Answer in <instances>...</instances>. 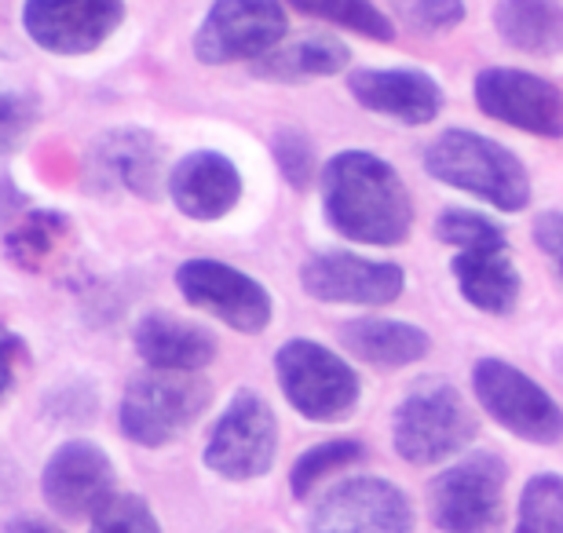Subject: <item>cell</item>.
<instances>
[{
    "instance_id": "6da1fadb",
    "label": "cell",
    "mask_w": 563,
    "mask_h": 533,
    "mask_svg": "<svg viewBox=\"0 0 563 533\" xmlns=\"http://www.w3.org/2000/svg\"><path fill=\"white\" fill-rule=\"evenodd\" d=\"M322 215L336 234L358 245L391 248L413 231V198L396 165L369 151H341L319 176Z\"/></svg>"
},
{
    "instance_id": "7a4b0ae2",
    "label": "cell",
    "mask_w": 563,
    "mask_h": 533,
    "mask_svg": "<svg viewBox=\"0 0 563 533\" xmlns=\"http://www.w3.org/2000/svg\"><path fill=\"white\" fill-rule=\"evenodd\" d=\"M424 173L443 187L479 198L498 212L531 206V173L509 146L472 129H446L424 146Z\"/></svg>"
},
{
    "instance_id": "3957f363",
    "label": "cell",
    "mask_w": 563,
    "mask_h": 533,
    "mask_svg": "<svg viewBox=\"0 0 563 533\" xmlns=\"http://www.w3.org/2000/svg\"><path fill=\"white\" fill-rule=\"evenodd\" d=\"M476 435V413L465 402V395L443 377L418 380L391 413V446L402 460L418 464V468L457 457Z\"/></svg>"
},
{
    "instance_id": "277c9868",
    "label": "cell",
    "mask_w": 563,
    "mask_h": 533,
    "mask_svg": "<svg viewBox=\"0 0 563 533\" xmlns=\"http://www.w3.org/2000/svg\"><path fill=\"white\" fill-rule=\"evenodd\" d=\"M275 377L286 402L311 424H341L363 399L352 362L308 336H292L275 351Z\"/></svg>"
},
{
    "instance_id": "5b68a950",
    "label": "cell",
    "mask_w": 563,
    "mask_h": 533,
    "mask_svg": "<svg viewBox=\"0 0 563 533\" xmlns=\"http://www.w3.org/2000/svg\"><path fill=\"white\" fill-rule=\"evenodd\" d=\"M212 388L195 373H143L125 388L118 406V427L143 449H162L206 413Z\"/></svg>"
},
{
    "instance_id": "8992f818",
    "label": "cell",
    "mask_w": 563,
    "mask_h": 533,
    "mask_svg": "<svg viewBox=\"0 0 563 533\" xmlns=\"http://www.w3.org/2000/svg\"><path fill=\"white\" fill-rule=\"evenodd\" d=\"M509 464L498 453H465L428 482V512L443 533H501Z\"/></svg>"
},
{
    "instance_id": "52a82bcc",
    "label": "cell",
    "mask_w": 563,
    "mask_h": 533,
    "mask_svg": "<svg viewBox=\"0 0 563 533\" xmlns=\"http://www.w3.org/2000/svg\"><path fill=\"white\" fill-rule=\"evenodd\" d=\"M472 395L483 406V413L498 421L509 435L534 442V446L563 442V406L512 362L479 358L472 366Z\"/></svg>"
},
{
    "instance_id": "ba28073f",
    "label": "cell",
    "mask_w": 563,
    "mask_h": 533,
    "mask_svg": "<svg viewBox=\"0 0 563 533\" xmlns=\"http://www.w3.org/2000/svg\"><path fill=\"white\" fill-rule=\"evenodd\" d=\"M278 421L275 410L256 391H234L223 413L212 424L201 460L212 475L228 482H253L275 468Z\"/></svg>"
},
{
    "instance_id": "9c48e42d",
    "label": "cell",
    "mask_w": 563,
    "mask_h": 533,
    "mask_svg": "<svg viewBox=\"0 0 563 533\" xmlns=\"http://www.w3.org/2000/svg\"><path fill=\"white\" fill-rule=\"evenodd\" d=\"M176 289L195 311L223 322L234 333L256 336L275 319V300L264 281L212 256L184 259L176 267Z\"/></svg>"
},
{
    "instance_id": "30bf717a",
    "label": "cell",
    "mask_w": 563,
    "mask_h": 533,
    "mask_svg": "<svg viewBox=\"0 0 563 533\" xmlns=\"http://www.w3.org/2000/svg\"><path fill=\"white\" fill-rule=\"evenodd\" d=\"M286 0H212L195 33V55L206 66L261 63L286 41Z\"/></svg>"
},
{
    "instance_id": "8fae6325",
    "label": "cell",
    "mask_w": 563,
    "mask_h": 533,
    "mask_svg": "<svg viewBox=\"0 0 563 533\" xmlns=\"http://www.w3.org/2000/svg\"><path fill=\"white\" fill-rule=\"evenodd\" d=\"M413 504L402 486L355 475L330 486L308 515V533H413Z\"/></svg>"
},
{
    "instance_id": "7c38bea8",
    "label": "cell",
    "mask_w": 563,
    "mask_h": 533,
    "mask_svg": "<svg viewBox=\"0 0 563 533\" xmlns=\"http://www.w3.org/2000/svg\"><path fill=\"white\" fill-rule=\"evenodd\" d=\"M472 96L490 121L542 140H563V92L549 77L520 66H487L472 81Z\"/></svg>"
},
{
    "instance_id": "4fadbf2b",
    "label": "cell",
    "mask_w": 563,
    "mask_h": 533,
    "mask_svg": "<svg viewBox=\"0 0 563 533\" xmlns=\"http://www.w3.org/2000/svg\"><path fill=\"white\" fill-rule=\"evenodd\" d=\"M41 493L59 519H70V523L96 519L118 497L114 460L88 438L63 442L41 471Z\"/></svg>"
},
{
    "instance_id": "5bb4252c",
    "label": "cell",
    "mask_w": 563,
    "mask_h": 533,
    "mask_svg": "<svg viewBox=\"0 0 563 533\" xmlns=\"http://www.w3.org/2000/svg\"><path fill=\"white\" fill-rule=\"evenodd\" d=\"M300 289L319 303L388 308L407 289V270L391 259H369L358 253H314L300 267Z\"/></svg>"
},
{
    "instance_id": "9a60e30c",
    "label": "cell",
    "mask_w": 563,
    "mask_h": 533,
    "mask_svg": "<svg viewBox=\"0 0 563 533\" xmlns=\"http://www.w3.org/2000/svg\"><path fill=\"white\" fill-rule=\"evenodd\" d=\"M88 184L103 195H132V198H157L168 187L165 151L154 132L146 129H110L88 143L85 154Z\"/></svg>"
},
{
    "instance_id": "2e32d148",
    "label": "cell",
    "mask_w": 563,
    "mask_h": 533,
    "mask_svg": "<svg viewBox=\"0 0 563 533\" xmlns=\"http://www.w3.org/2000/svg\"><path fill=\"white\" fill-rule=\"evenodd\" d=\"M125 22V0H26L22 30L52 55H88L114 37Z\"/></svg>"
},
{
    "instance_id": "e0dca14e",
    "label": "cell",
    "mask_w": 563,
    "mask_h": 533,
    "mask_svg": "<svg viewBox=\"0 0 563 533\" xmlns=\"http://www.w3.org/2000/svg\"><path fill=\"white\" fill-rule=\"evenodd\" d=\"M347 92H352V99L363 110L396 124H410V129L432 124L446 103L435 77L413 70V66H391V70L366 66V70H352L347 74Z\"/></svg>"
},
{
    "instance_id": "ac0fdd59",
    "label": "cell",
    "mask_w": 563,
    "mask_h": 533,
    "mask_svg": "<svg viewBox=\"0 0 563 533\" xmlns=\"http://www.w3.org/2000/svg\"><path fill=\"white\" fill-rule=\"evenodd\" d=\"M168 198L195 223H217L242 201V173L220 151H190L168 168Z\"/></svg>"
},
{
    "instance_id": "d6986e66",
    "label": "cell",
    "mask_w": 563,
    "mask_h": 533,
    "mask_svg": "<svg viewBox=\"0 0 563 533\" xmlns=\"http://www.w3.org/2000/svg\"><path fill=\"white\" fill-rule=\"evenodd\" d=\"M132 347L157 373H198L217 358L220 344L206 325L168 311H146L132 329Z\"/></svg>"
},
{
    "instance_id": "ffe728a7",
    "label": "cell",
    "mask_w": 563,
    "mask_h": 533,
    "mask_svg": "<svg viewBox=\"0 0 563 533\" xmlns=\"http://www.w3.org/2000/svg\"><path fill=\"white\" fill-rule=\"evenodd\" d=\"M450 275L457 281V292L468 308H476L494 319H509L520 308L523 278L512 264L509 248H479V253H457L450 264Z\"/></svg>"
},
{
    "instance_id": "44dd1931",
    "label": "cell",
    "mask_w": 563,
    "mask_h": 533,
    "mask_svg": "<svg viewBox=\"0 0 563 533\" xmlns=\"http://www.w3.org/2000/svg\"><path fill=\"white\" fill-rule=\"evenodd\" d=\"M347 355L374 369H407L418 366L432 351V336L421 325L402 319H352L336 329Z\"/></svg>"
},
{
    "instance_id": "7402d4cb",
    "label": "cell",
    "mask_w": 563,
    "mask_h": 533,
    "mask_svg": "<svg viewBox=\"0 0 563 533\" xmlns=\"http://www.w3.org/2000/svg\"><path fill=\"white\" fill-rule=\"evenodd\" d=\"M352 63V48L333 37V33H303V37L278 44L272 55H264L261 63H253V74L264 81L278 85H297L311 81V77H336Z\"/></svg>"
},
{
    "instance_id": "603a6c76",
    "label": "cell",
    "mask_w": 563,
    "mask_h": 533,
    "mask_svg": "<svg viewBox=\"0 0 563 533\" xmlns=\"http://www.w3.org/2000/svg\"><path fill=\"white\" fill-rule=\"evenodd\" d=\"M494 30L509 48L549 59L563 52V4L560 0H498Z\"/></svg>"
},
{
    "instance_id": "cb8c5ba5",
    "label": "cell",
    "mask_w": 563,
    "mask_h": 533,
    "mask_svg": "<svg viewBox=\"0 0 563 533\" xmlns=\"http://www.w3.org/2000/svg\"><path fill=\"white\" fill-rule=\"evenodd\" d=\"M66 234H70V220L63 212L33 209L4 234V256L22 270H37L55 256Z\"/></svg>"
},
{
    "instance_id": "d4e9b609",
    "label": "cell",
    "mask_w": 563,
    "mask_h": 533,
    "mask_svg": "<svg viewBox=\"0 0 563 533\" xmlns=\"http://www.w3.org/2000/svg\"><path fill=\"white\" fill-rule=\"evenodd\" d=\"M292 11L319 22H330L336 30H352L366 41H396V22L388 11H380L374 0H286Z\"/></svg>"
},
{
    "instance_id": "484cf974",
    "label": "cell",
    "mask_w": 563,
    "mask_h": 533,
    "mask_svg": "<svg viewBox=\"0 0 563 533\" xmlns=\"http://www.w3.org/2000/svg\"><path fill=\"white\" fill-rule=\"evenodd\" d=\"M366 457V442L358 438H330V442H314L292 460L289 468V493L297 501H308V497L319 490V486L330 479V475L352 468Z\"/></svg>"
},
{
    "instance_id": "4316f807",
    "label": "cell",
    "mask_w": 563,
    "mask_h": 533,
    "mask_svg": "<svg viewBox=\"0 0 563 533\" xmlns=\"http://www.w3.org/2000/svg\"><path fill=\"white\" fill-rule=\"evenodd\" d=\"M516 533H563V475L542 471L527 479L516 508Z\"/></svg>"
},
{
    "instance_id": "83f0119b",
    "label": "cell",
    "mask_w": 563,
    "mask_h": 533,
    "mask_svg": "<svg viewBox=\"0 0 563 533\" xmlns=\"http://www.w3.org/2000/svg\"><path fill=\"white\" fill-rule=\"evenodd\" d=\"M435 237L454 245L457 253H479V248H509V237L490 215L472 209H446L435 215Z\"/></svg>"
},
{
    "instance_id": "f1b7e54d",
    "label": "cell",
    "mask_w": 563,
    "mask_h": 533,
    "mask_svg": "<svg viewBox=\"0 0 563 533\" xmlns=\"http://www.w3.org/2000/svg\"><path fill=\"white\" fill-rule=\"evenodd\" d=\"M275 162H278V173H282V179H286L289 187H297V190H303V187H311V179H319L322 176V168H319V162H314V146H311V140L303 132H297V129H282L278 135H275Z\"/></svg>"
},
{
    "instance_id": "f546056e",
    "label": "cell",
    "mask_w": 563,
    "mask_h": 533,
    "mask_svg": "<svg viewBox=\"0 0 563 533\" xmlns=\"http://www.w3.org/2000/svg\"><path fill=\"white\" fill-rule=\"evenodd\" d=\"M88 533H162V523L151 512V504L136 493H118L103 512L92 519Z\"/></svg>"
},
{
    "instance_id": "4dcf8cb0",
    "label": "cell",
    "mask_w": 563,
    "mask_h": 533,
    "mask_svg": "<svg viewBox=\"0 0 563 533\" xmlns=\"http://www.w3.org/2000/svg\"><path fill=\"white\" fill-rule=\"evenodd\" d=\"M402 22L418 33H446L465 19V0H396Z\"/></svg>"
},
{
    "instance_id": "1f68e13d",
    "label": "cell",
    "mask_w": 563,
    "mask_h": 533,
    "mask_svg": "<svg viewBox=\"0 0 563 533\" xmlns=\"http://www.w3.org/2000/svg\"><path fill=\"white\" fill-rule=\"evenodd\" d=\"M48 417H55L59 424H85L96 417V391L85 388V384H74V388H55L44 402Z\"/></svg>"
},
{
    "instance_id": "d6a6232c",
    "label": "cell",
    "mask_w": 563,
    "mask_h": 533,
    "mask_svg": "<svg viewBox=\"0 0 563 533\" xmlns=\"http://www.w3.org/2000/svg\"><path fill=\"white\" fill-rule=\"evenodd\" d=\"M33 121H37L33 99L19 92H4V99H0V140H4V151H15L22 132H30Z\"/></svg>"
},
{
    "instance_id": "836d02e7",
    "label": "cell",
    "mask_w": 563,
    "mask_h": 533,
    "mask_svg": "<svg viewBox=\"0 0 563 533\" xmlns=\"http://www.w3.org/2000/svg\"><path fill=\"white\" fill-rule=\"evenodd\" d=\"M534 242H538V248L553 259V267H556V275H560V281H563V212H556V209H549V212H538L534 215Z\"/></svg>"
},
{
    "instance_id": "e575fe53",
    "label": "cell",
    "mask_w": 563,
    "mask_h": 533,
    "mask_svg": "<svg viewBox=\"0 0 563 533\" xmlns=\"http://www.w3.org/2000/svg\"><path fill=\"white\" fill-rule=\"evenodd\" d=\"M22 362L30 366V351H26V344H22L15 333H8L4 336V399H8L11 391H15V380H19Z\"/></svg>"
},
{
    "instance_id": "d590c367",
    "label": "cell",
    "mask_w": 563,
    "mask_h": 533,
    "mask_svg": "<svg viewBox=\"0 0 563 533\" xmlns=\"http://www.w3.org/2000/svg\"><path fill=\"white\" fill-rule=\"evenodd\" d=\"M4 533H63L59 526L44 523V519H33V515H15L4 523Z\"/></svg>"
}]
</instances>
